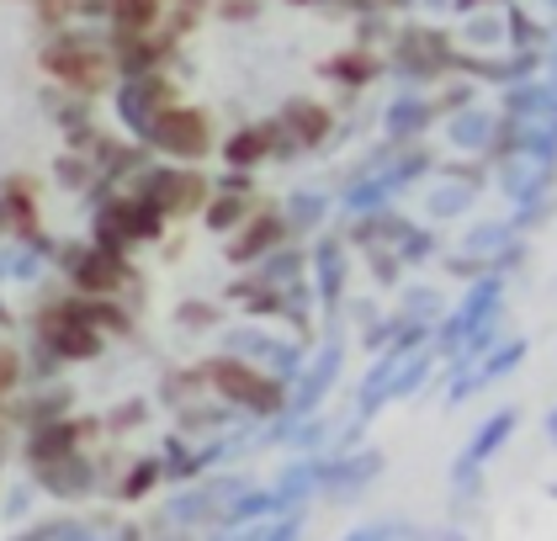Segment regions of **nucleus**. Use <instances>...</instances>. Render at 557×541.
I'll return each instance as SVG.
<instances>
[{"label":"nucleus","instance_id":"423d86ee","mask_svg":"<svg viewBox=\"0 0 557 541\" xmlns=\"http://www.w3.org/2000/svg\"><path fill=\"white\" fill-rule=\"evenodd\" d=\"M70 276H75V287L86 292V297H112V292L128 282V266H123V255L117 250L96 245V250L70 255Z\"/></svg>","mask_w":557,"mask_h":541},{"label":"nucleus","instance_id":"6e6552de","mask_svg":"<svg viewBox=\"0 0 557 541\" xmlns=\"http://www.w3.org/2000/svg\"><path fill=\"white\" fill-rule=\"evenodd\" d=\"M271 149H276V127H239V133L223 144V160L234 170H250V165H260Z\"/></svg>","mask_w":557,"mask_h":541},{"label":"nucleus","instance_id":"f03ea898","mask_svg":"<svg viewBox=\"0 0 557 541\" xmlns=\"http://www.w3.org/2000/svg\"><path fill=\"white\" fill-rule=\"evenodd\" d=\"M149 138H154V149L171 155V160H202V155L213 149V123H208V112H197V107H160V112L149 118Z\"/></svg>","mask_w":557,"mask_h":541},{"label":"nucleus","instance_id":"f257e3e1","mask_svg":"<svg viewBox=\"0 0 557 541\" xmlns=\"http://www.w3.org/2000/svg\"><path fill=\"white\" fill-rule=\"evenodd\" d=\"M44 70L53 81H64L70 90H101L117 75V59L107 48H90L86 38H53L44 48Z\"/></svg>","mask_w":557,"mask_h":541},{"label":"nucleus","instance_id":"9b49d317","mask_svg":"<svg viewBox=\"0 0 557 541\" xmlns=\"http://www.w3.org/2000/svg\"><path fill=\"white\" fill-rule=\"evenodd\" d=\"M107 11H112V22L123 33H149L154 16L165 11V0H107Z\"/></svg>","mask_w":557,"mask_h":541},{"label":"nucleus","instance_id":"9d476101","mask_svg":"<svg viewBox=\"0 0 557 541\" xmlns=\"http://www.w3.org/2000/svg\"><path fill=\"white\" fill-rule=\"evenodd\" d=\"M33 186L27 181H16L11 192H0V229H16V234H27L33 229Z\"/></svg>","mask_w":557,"mask_h":541},{"label":"nucleus","instance_id":"7ed1b4c3","mask_svg":"<svg viewBox=\"0 0 557 541\" xmlns=\"http://www.w3.org/2000/svg\"><path fill=\"white\" fill-rule=\"evenodd\" d=\"M96 234H101V245L107 250H128V245H138V239H154L160 234V208L149 202V197H123V202H112V208H101V218H96Z\"/></svg>","mask_w":557,"mask_h":541},{"label":"nucleus","instance_id":"2eb2a0df","mask_svg":"<svg viewBox=\"0 0 557 541\" xmlns=\"http://www.w3.org/2000/svg\"><path fill=\"white\" fill-rule=\"evenodd\" d=\"M38 5H44V16H48V22H59V16H70V11H81L86 0H38Z\"/></svg>","mask_w":557,"mask_h":541},{"label":"nucleus","instance_id":"f8f14e48","mask_svg":"<svg viewBox=\"0 0 557 541\" xmlns=\"http://www.w3.org/2000/svg\"><path fill=\"white\" fill-rule=\"evenodd\" d=\"M276 239H282V218H271V212H265V218L250 223V234L234 245V255H239V260H250V255H260L265 245H276Z\"/></svg>","mask_w":557,"mask_h":541},{"label":"nucleus","instance_id":"4468645a","mask_svg":"<svg viewBox=\"0 0 557 541\" xmlns=\"http://www.w3.org/2000/svg\"><path fill=\"white\" fill-rule=\"evenodd\" d=\"M250 212V202H239V197H218L213 208H208V218H213V229H228V223H239Z\"/></svg>","mask_w":557,"mask_h":541},{"label":"nucleus","instance_id":"ddd939ff","mask_svg":"<svg viewBox=\"0 0 557 541\" xmlns=\"http://www.w3.org/2000/svg\"><path fill=\"white\" fill-rule=\"evenodd\" d=\"M335 75H345L350 85H361L377 75V59H372V53H341V59H335Z\"/></svg>","mask_w":557,"mask_h":541},{"label":"nucleus","instance_id":"20e7f679","mask_svg":"<svg viewBox=\"0 0 557 541\" xmlns=\"http://www.w3.org/2000/svg\"><path fill=\"white\" fill-rule=\"evenodd\" d=\"M208 377H213L218 393L234 398V404H250V409H276L282 404V388L271 377H260L256 367H245V361H213Z\"/></svg>","mask_w":557,"mask_h":541},{"label":"nucleus","instance_id":"0eeeda50","mask_svg":"<svg viewBox=\"0 0 557 541\" xmlns=\"http://www.w3.org/2000/svg\"><path fill=\"white\" fill-rule=\"evenodd\" d=\"M160 107H171V81H165V75H154V70L133 75V85L123 90V112L149 127V118H154Z\"/></svg>","mask_w":557,"mask_h":541},{"label":"nucleus","instance_id":"39448f33","mask_svg":"<svg viewBox=\"0 0 557 541\" xmlns=\"http://www.w3.org/2000/svg\"><path fill=\"white\" fill-rule=\"evenodd\" d=\"M154 208H160V218H186V212H197V208H208V181L197 175V170H186V165H175V170H160L154 181H149V192H144Z\"/></svg>","mask_w":557,"mask_h":541},{"label":"nucleus","instance_id":"1a4fd4ad","mask_svg":"<svg viewBox=\"0 0 557 541\" xmlns=\"http://www.w3.org/2000/svg\"><path fill=\"white\" fill-rule=\"evenodd\" d=\"M282 127H287V138H298L302 149H313L319 138H330V112L319 101H293L282 112Z\"/></svg>","mask_w":557,"mask_h":541},{"label":"nucleus","instance_id":"dca6fc26","mask_svg":"<svg viewBox=\"0 0 557 541\" xmlns=\"http://www.w3.org/2000/svg\"><path fill=\"white\" fill-rule=\"evenodd\" d=\"M16 372H22V367H16V356H11V351L0 345V393H5V388L16 382Z\"/></svg>","mask_w":557,"mask_h":541}]
</instances>
